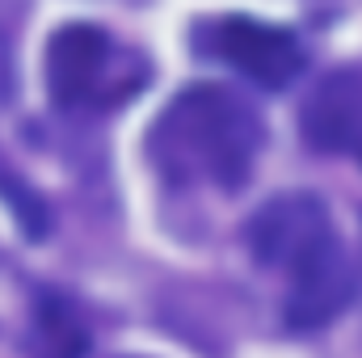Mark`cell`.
<instances>
[{
  "label": "cell",
  "mask_w": 362,
  "mask_h": 358,
  "mask_svg": "<svg viewBox=\"0 0 362 358\" xmlns=\"http://www.w3.org/2000/svg\"><path fill=\"white\" fill-rule=\"evenodd\" d=\"M13 93V51H8V38L0 30V101Z\"/></svg>",
  "instance_id": "8992f818"
},
{
  "label": "cell",
  "mask_w": 362,
  "mask_h": 358,
  "mask_svg": "<svg viewBox=\"0 0 362 358\" xmlns=\"http://www.w3.org/2000/svg\"><path fill=\"white\" fill-rule=\"evenodd\" d=\"M299 127L316 152L350 156L362 165V64L329 72L308 93Z\"/></svg>",
  "instance_id": "5b68a950"
},
{
  "label": "cell",
  "mask_w": 362,
  "mask_h": 358,
  "mask_svg": "<svg viewBox=\"0 0 362 358\" xmlns=\"http://www.w3.org/2000/svg\"><path fill=\"white\" fill-rule=\"evenodd\" d=\"M266 127L228 85L181 89L148 131V161L181 190H236L253 173Z\"/></svg>",
  "instance_id": "6da1fadb"
},
{
  "label": "cell",
  "mask_w": 362,
  "mask_h": 358,
  "mask_svg": "<svg viewBox=\"0 0 362 358\" xmlns=\"http://www.w3.org/2000/svg\"><path fill=\"white\" fill-rule=\"evenodd\" d=\"M194 47L240 76H249L262 89H282L303 72V47L286 25H270L257 17H211L198 25Z\"/></svg>",
  "instance_id": "277c9868"
},
{
  "label": "cell",
  "mask_w": 362,
  "mask_h": 358,
  "mask_svg": "<svg viewBox=\"0 0 362 358\" xmlns=\"http://www.w3.org/2000/svg\"><path fill=\"white\" fill-rule=\"evenodd\" d=\"M249 249L286 282V325L308 333L325 329L354 295V274L337 241L333 215L316 194L291 190L270 198L249 219Z\"/></svg>",
  "instance_id": "7a4b0ae2"
},
{
  "label": "cell",
  "mask_w": 362,
  "mask_h": 358,
  "mask_svg": "<svg viewBox=\"0 0 362 358\" xmlns=\"http://www.w3.org/2000/svg\"><path fill=\"white\" fill-rule=\"evenodd\" d=\"M152 64L101 25H64L47 42V93L68 114H110L148 89Z\"/></svg>",
  "instance_id": "3957f363"
}]
</instances>
